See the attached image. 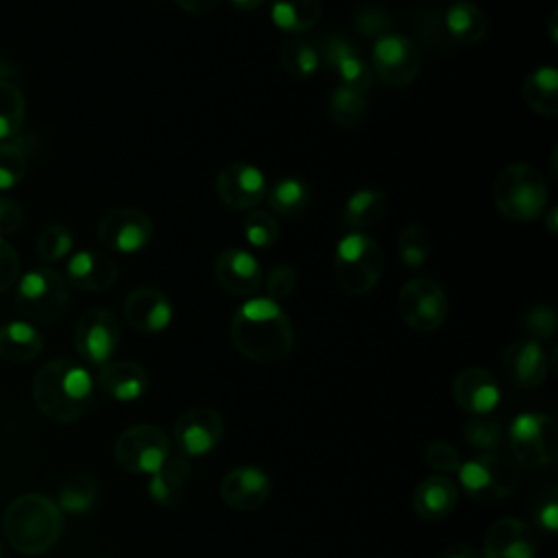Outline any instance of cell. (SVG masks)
Returning <instances> with one entry per match:
<instances>
[{
	"mask_svg": "<svg viewBox=\"0 0 558 558\" xmlns=\"http://www.w3.org/2000/svg\"><path fill=\"white\" fill-rule=\"evenodd\" d=\"M525 327L530 331V338L534 340H549L556 336V329H558V314H556V307L547 301L543 303H536L527 310L525 314Z\"/></svg>",
	"mask_w": 558,
	"mask_h": 558,
	"instance_id": "obj_42",
	"label": "cell"
},
{
	"mask_svg": "<svg viewBox=\"0 0 558 558\" xmlns=\"http://www.w3.org/2000/svg\"><path fill=\"white\" fill-rule=\"evenodd\" d=\"M486 26H488L486 15L477 4H473L469 0H458L447 7L445 28H447L449 37L453 41H458L460 46L477 44L484 37Z\"/></svg>",
	"mask_w": 558,
	"mask_h": 558,
	"instance_id": "obj_29",
	"label": "cell"
},
{
	"mask_svg": "<svg viewBox=\"0 0 558 558\" xmlns=\"http://www.w3.org/2000/svg\"><path fill=\"white\" fill-rule=\"evenodd\" d=\"M371 70L390 87L410 85L421 70L416 44L401 33L379 35L371 50Z\"/></svg>",
	"mask_w": 558,
	"mask_h": 558,
	"instance_id": "obj_11",
	"label": "cell"
},
{
	"mask_svg": "<svg viewBox=\"0 0 558 558\" xmlns=\"http://www.w3.org/2000/svg\"><path fill=\"white\" fill-rule=\"evenodd\" d=\"M264 286H266L268 299L279 303L281 299L290 296L292 290L296 288V270L290 264H275L266 275Z\"/></svg>",
	"mask_w": 558,
	"mask_h": 558,
	"instance_id": "obj_44",
	"label": "cell"
},
{
	"mask_svg": "<svg viewBox=\"0 0 558 558\" xmlns=\"http://www.w3.org/2000/svg\"><path fill=\"white\" fill-rule=\"evenodd\" d=\"M425 462L432 471L440 473V475H449V473H458L460 464H462V458H460V451L451 445V442H445V440H434L425 447Z\"/></svg>",
	"mask_w": 558,
	"mask_h": 558,
	"instance_id": "obj_43",
	"label": "cell"
},
{
	"mask_svg": "<svg viewBox=\"0 0 558 558\" xmlns=\"http://www.w3.org/2000/svg\"><path fill=\"white\" fill-rule=\"evenodd\" d=\"M2 532L17 554L41 556L63 534V510L46 495H20L4 510Z\"/></svg>",
	"mask_w": 558,
	"mask_h": 558,
	"instance_id": "obj_3",
	"label": "cell"
},
{
	"mask_svg": "<svg viewBox=\"0 0 558 558\" xmlns=\"http://www.w3.org/2000/svg\"><path fill=\"white\" fill-rule=\"evenodd\" d=\"M124 318L140 333H161L172 320L170 299L153 286L133 288L124 299Z\"/></svg>",
	"mask_w": 558,
	"mask_h": 558,
	"instance_id": "obj_21",
	"label": "cell"
},
{
	"mask_svg": "<svg viewBox=\"0 0 558 558\" xmlns=\"http://www.w3.org/2000/svg\"><path fill=\"white\" fill-rule=\"evenodd\" d=\"M231 4L240 11H253L257 9L259 4H264V0H231Z\"/></svg>",
	"mask_w": 558,
	"mask_h": 558,
	"instance_id": "obj_52",
	"label": "cell"
},
{
	"mask_svg": "<svg viewBox=\"0 0 558 558\" xmlns=\"http://www.w3.org/2000/svg\"><path fill=\"white\" fill-rule=\"evenodd\" d=\"M225 434V421L214 408H190L185 410L172 427L177 451L192 458H203L211 453Z\"/></svg>",
	"mask_w": 558,
	"mask_h": 558,
	"instance_id": "obj_13",
	"label": "cell"
},
{
	"mask_svg": "<svg viewBox=\"0 0 558 558\" xmlns=\"http://www.w3.org/2000/svg\"><path fill=\"white\" fill-rule=\"evenodd\" d=\"M512 460L527 469H541L558 456V427L545 412H521L508 427Z\"/></svg>",
	"mask_w": 558,
	"mask_h": 558,
	"instance_id": "obj_8",
	"label": "cell"
},
{
	"mask_svg": "<svg viewBox=\"0 0 558 558\" xmlns=\"http://www.w3.org/2000/svg\"><path fill=\"white\" fill-rule=\"evenodd\" d=\"M74 344L78 355L92 366L111 362L120 344V323L113 312L105 307H92L83 312L74 329Z\"/></svg>",
	"mask_w": 558,
	"mask_h": 558,
	"instance_id": "obj_12",
	"label": "cell"
},
{
	"mask_svg": "<svg viewBox=\"0 0 558 558\" xmlns=\"http://www.w3.org/2000/svg\"><path fill=\"white\" fill-rule=\"evenodd\" d=\"M357 26H360V31L362 33H366V35H384L388 28H390V15L386 13V11H381V9H362L360 13H357Z\"/></svg>",
	"mask_w": 558,
	"mask_h": 558,
	"instance_id": "obj_47",
	"label": "cell"
},
{
	"mask_svg": "<svg viewBox=\"0 0 558 558\" xmlns=\"http://www.w3.org/2000/svg\"><path fill=\"white\" fill-rule=\"evenodd\" d=\"M279 63L292 78L307 81L320 68V54L314 44L305 39H290L279 50Z\"/></svg>",
	"mask_w": 558,
	"mask_h": 558,
	"instance_id": "obj_35",
	"label": "cell"
},
{
	"mask_svg": "<svg viewBox=\"0 0 558 558\" xmlns=\"http://www.w3.org/2000/svg\"><path fill=\"white\" fill-rule=\"evenodd\" d=\"M320 17V0H272L270 20L279 31L307 33Z\"/></svg>",
	"mask_w": 558,
	"mask_h": 558,
	"instance_id": "obj_31",
	"label": "cell"
},
{
	"mask_svg": "<svg viewBox=\"0 0 558 558\" xmlns=\"http://www.w3.org/2000/svg\"><path fill=\"white\" fill-rule=\"evenodd\" d=\"M214 275L220 288L233 296H253L262 281V264L244 248H225L214 262Z\"/></svg>",
	"mask_w": 558,
	"mask_h": 558,
	"instance_id": "obj_20",
	"label": "cell"
},
{
	"mask_svg": "<svg viewBox=\"0 0 558 558\" xmlns=\"http://www.w3.org/2000/svg\"><path fill=\"white\" fill-rule=\"evenodd\" d=\"M266 196H268L270 209L283 218H296L310 205V187L296 177H286L275 181L272 187L266 192Z\"/></svg>",
	"mask_w": 558,
	"mask_h": 558,
	"instance_id": "obj_34",
	"label": "cell"
},
{
	"mask_svg": "<svg viewBox=\"0 0 558 558\" xmlns=\"http://www.w3.org/2000/svg\"><path fill=\"white\" fill-rule=\"evenodd\" d=\"M549 35H551V41L556 44V11L549 15Z\"/></svg>",
	"mask_w": 558,
	"mask_h": 558,
	"instance_id": "obj_53",
	"label": "cell"
},
{
	"mask_svg": "<svg viewBox=\"0 0 558 558\" xmlns=\"http://www.w3.org/2000/svg\"><path fill=\"white\" fill-rule=\"evenodd\" d=\"M26 174V155L17 144L0 142V190L15 187Z\"/></svg>",
	"mask_w": 558,
	"mask_h": 558,
	"instance_id": "obj_41",
	"label": "cell"
},
{
	"mask_svg": "<svg viewBox=\"0 0 558 558\" xmlns=\"http://www.w3.org/2000/svg\"><path fill=\"white\" fill-rule=\"evenodd\" d=\"M440 558H482V554L466 543H456V545L447 547Z\"/></svg>",
	"mask_w": 558,
	"mask_h": 558,
	"instance_id": "obj_50",
	"label": "cell"
},
{
	"mask_svg": "<svg viewBox=\"0 0 558 558\" xmlns=\"http://www.w3.org/2000/svg\"><path fill=\"white\" fill-rule=\"evenodd\" d=\"M72 246H74L72 233L61 222H52V225L44 227L39 238H37V255L44 262H59V259H63L72 251Z\"/></svg>",
	"mask_w": 558,
	"mask_h": 558,
	"instance_id": "obj_40",
	"label": "cell"
},
{
	"mask_svg": "<svg viewBox=\"0 0 558 558\" xmlns=\"http://www.w3.org/2000/svg\"><path fill=\"white\" fill-rule=\"evenodd\" d=\"M244 235L251 246L268 248L279 240V222L270 211L255 209L244 218Z\"/></svg>",
	"mask_w": 558,
	"mask_h": 558,
	"instance_id": "obj_39",
	"label": "cell"
},
{
	"mask_svg": "<svg viewBox=\"0 0 558 558\" xmlns=\"http://www.w3.org/2000/svg\"><path fill=\"white\" fill-rule=\"evenodd\" d=\"M68 283L87 290V292H102L109 290L118 279L116 262L98 251H76L65 266Z\"/></svg>",
	"mask_w": 558,
	"mask_h": 558,
	"instance_id": "obj_23",
	"label": "cell"
},
{
	"mask_svg": "<svg viewBox=\"0 0 558 558\" xmlns=\"http://www.w3.org/2000/svg\"><path fill=\"white\" fill-rule=\"evenodd\" d=\"M33 401L52 423H74L92 408L94 377L81 362L54 357L35 373Z\"/></svg>",
	"mask_w": 558,
	"mask_h": 558,
	"instance_id": "obj_2",
	"label": "cell"
},
{
	"mask_svg": "<svg viewBox=\"0 0 558 558\" xmlns=\"http://www.w3.org/2000/svg\"><path fill=\"white\" fill-rule=\"evenodd\" d=\"M218 2L220 0H174V4H179L187 13H207V11L216 9Z\"/></svg>",
	"mask_w": 558,
	"mask_h": 558,
	"instance_id": "obj_49",
	"label": "cell"
},
{
	"mask_svg": "<svg viewBox=\"0 0 558 558\" xmlns=\"http://www.w3.org/2000/svg\"><path fill=\"white\" fill-rule=\"evenodd\" d=\"M399 314L414 331L429 333L440 329L447 320L449 299L438 281L414 277L399 292Z\"/></svg>",
	"mask_w": 558,
	"mask_h": 558,
	"instance_id": "obj_10",
	"label": "cell"
},
{
	"mask_svg": "<svg viewBox=\"0 0 558 558\" xmlns=\"http://www.w3.org/2000/svg\"><path fill=\"white\" fill-rule=\"evenodd\" d=\"M527 107L545 118L558 116V70L554 65H543L530 72L521 87Z\"/></svg>",
	"mask_w": 558,
	"mask_h": 558,
	"instance_id": "obj_28",
	"label": "cell"
},
{
	"mask_svg": "<svg viewBox=\"0 0 558 558\" xmlns=\"http://www.w3.org/2000/svg\"><path fill=\"white\" fill-rule=\"evenodd\" d=\"M22 207L20 203H15L13 198H7V196H0V235H11L20 229L22 225Z\"/></svg>",
	"mask_w": 558,
	"mask_h": 558,
	"instance_id": "obj_48",
	"label": "cell"
},
{
	"mask_svg": "<svg viewBox=\"0 0 558 558\" xmlns=\"http://www.w3.org/2000/svg\"><path fill=\"white\" fill-rule=\"evenodd\" d=\"M397 253L405 268L418 270L429 257V235L421 225H408L397 238Z\"/></svg>",
	"mask_w": 558,
	"mask_h": 558,
	"instance_id": "obj_37",
	"label": "cell"
},
{
	"mask_svg": "<svg viewBox=\"0 0 558 558\" xmlns=\"http://www.w3.org/2000/svg\"><path fill=\"white\" fill-rule=\"evenodd\" d=\"M458 504V484L447 475L434 473L421 480L412 493V510L418 519L436 523L453 512Z\"/></svg>",
	"mask_w": 558,
	"mask_h": 558,
	"instance_id": "obj_24",
	"label": "cell"
},
{
	"mask_svg": "<svg viewBox=\"0 0 558 558\" xmlns=\"http://www.w3.org/2000/svg\"><path fill=\"white\" fill-rule=\"evenodd\" d=\"M272 490L268 473L253 464H240L229 469L218 486L220 499L227 508L238 512H253L262 508Z\"/></svg>",
	"mask_w": 558,
	"mask_h": 558,
	"instance_id": "obj_15",
	"label": "cell"
},
{
	"mask_svg": "<svg viewBox=\"0 0 558 558\" xmlns=\"http://www.w3.org/2000/svg\"><path fill=\"white\" fill-rule=\"evenodd\" d=\"M451 397L469 416L490 414L501 399V388L495 375L482 366L462 368L451 381Z\"/></svg>",
	"mask_w": 558,
	"mask_h": 558,
	"instance_id": "obj_18",
	"label": "cell"
},
{
	"mask_svg": "<svg viewBox=\"0 0 558 558\" xmlns=\"http://www.w3.org/2000/svg\"><path fill=\"white\" fill-rule=\"evenodd\" d=\"M368 109V100H366V92L355 89V87H347V85H336L329 92V100H327V111L333 124H338L340 129H353L357 126Z\"/></svg>",
	"mask_w": 558,
	"mask_h": 558,
	"instance_id": "obj_33",
	"label": "cell"
},
{
	"mask_svg": "<svg viewBox=\"0 0 558 558\" xmlns=\"http://www.w3.org/2000/svg\"><path fill=\"white\" fill-rule=\"evenodd\" d=\"M15 303L26 318L35 323H54L70 305V283L52 268H33L20 277Z\"/></svg>",
	"mask_w": 558,
	"mask_h": 558,
	"instance_id": "obj_7",
	"label": "cell"
},
{
	"mask_svg": "<svg viewBox=\"0 0 558 558\" xmlns=\"http://www.w3.org/2000/svg\"><path fill=\"white\" fill-rule=\"evenodd\" d=\"M0 558H2V547H0Z\"/></svg>",
	"mask_w": 558,
	"mask_h": 558,
	"instance_id": "obj_54",
	"label": "cell"
},
{
	"mask_svg": "<svg viewBox=\"0 0 558 558\" xmlns=\"http://www.w3.org/2000/svg\"><path fill=\"white\" fill-rule=\"evenodd\" d=\"M44 349L41 333L26 320L0 325V360L13 364L33 362Z\"/></svg>",
	"mask_w": 558,
	"mask_h": 558,
	"instance_id": "obj_27",
	"label": "cell"
},
{
	"mask_svg": "<svg viewBox=\"0 0 558 558\" xmlns=\"http://www.w3.org/2000/svg\"><path fill=\"white\" fill-rule=\"evenodd\" d=\"M545 216V225H547V231L554 235L556 231H558V227H556V216H558V207L556 205H551L549 209H547V214H543Z\"/></svg>",
	"mask_w": 558,
	"mask_h": 558,
	"instance_id": "obj_51",
	"label": "cell"
},
{
	"mask_svg": "<svg viewBox=\"0 0 558 558\" xmlns=\"http://www.w3.org/2000/svg\"><path fill=\"white\" fill-rule=\"evenodd\" d=\"M235 349L259 364L286 360L294 347V329L281 305L268 296L244 301L231 318Z\"/></svg>",
	"mask_w": 558,
	"mask_h": 558,
	"instance_id": "obj_1",
	"label": "cell"
},
{
	"mask_svg": "<svg viewBox=\"0 0 558 558\" xmlns=\"http://www.w3.org/2000/svg\"><path fill=\"white\" fill-rule=\"evenodd\" d=\"M20 277V255L7 238L0 235V294L9 290Z\"/></svg>",
	"mask_w": 558,
	"mask_h": 558,
	"instance_id": "obj_46",
	"label": "cell"
},
{
	"mask_svg": "<svg viewBox=\"0 0 558 558\" xmlns=\"http://www.w3.org/2000/svg\"><path fill=\"white\" fill-rule=\"evenodd\" d=\"M462 436L466 445L475 447L477 451H495L504 438V427L490 414H480V416H471L464 423Z\"/></svg>",
	"mask_w": 558,
	"mask_h": 558,
	"instance_id": "obj_38",
	"label": "cell"
},
{
	"mask_svg": "<svg viewBox=\"0 0 558 558\" xmlns=\"http://www.w3.org/2000/svg\"><path fill=\"white\" fill-rule=\"evenodd\" d=\"M384 272V253L379 244L360 231L344 235L333 255V275L349 294H368Z\"/></svg>",
	"mask_w": 558,
	"mask_h": 558,
	"instance_id": "obj_5",
	"label": "cell"
},
{
	"mask_svg": "<svg viewBox=\"0 0 558 558\" xmlns=\"http://www.w3.org/2000/svg\"><path fill=\"white\" fill-rule=\"evenodd\" d=\"M456 475L471 499L499 501L514 493L519 484V464L499 451H482L462 460Z\"/></svg>",
	"mask_w": 558,
	"mask_h": 558,
	"instance_id": "obj_6",
	"label": "cell"
},
{
	"mask_svg": "<svg viewBox=\"0 0 558 558\" xmlns=\"http://www.w3.org/2000/svg\"><path fill=\"white\" fill-rule=\"evenodd\" d=\"M98 482L92 473H70L57 490V506L70 514H87L98 504Z\"/></svg>",
	"mask_w": 558,
	"mask_h": 558,
	"instance_id": "obj_30",
	"label": "cell"
},
{
	"mask_svg": "<svg viewBox=\"0 0 558 558\" xmlns=\"http://www.w3.org/2000/svg\"><path fill=\"white\" fill-rule=\"evenodd\" d=\"M192 475V462L179 451H170L163 464L148 475V497L159 508H174Z\"/></svg>",
	"mask_w": 558,
	"mask_h": 558,
	"instance_id": "obj_26",
	"label": "cell"
},
{
	"mask_svg": "<svg viewBox=\"0 0 558 558\" xmlns=\"http://www.w3.org/2000/svg\"><path fill=\"white\" fill-rule=\"evenodd\" d=\"M388 211V196L379 190H357L344 205V222L353 231H364L377 225Z\"/></svg>",
	"mask_w": 558,
	"mask_h": 558,
	"instance_id": "obj_32",
	"label": "cell"
},
{
	"mask_svg": "<svg viewBox=\"0 0 558 558\" xmlns=\"http://www.w3.org/2000/svg\"><path fill=\"white\" fill-rule=\"evenodd\" d=\"M216 194L231 209H253L266 196V177L253 163L233 161L218 172Z\"/></svg>",
	"mask_w": 558,
	"mask_h": 558,
	"instance_id": "obj_17",
	"label": "cell"
},
{
	"mask_svg": "<svg viewBox=\"0 0 558 558\" xmlns=\"http://www.w3.org/2000/svg\"><path fill=\"white\" fill-rule=\"evenodd\" d=\"M536 551L534 530L517 517H501L486 530L480 554L482 558H536Z\"/></svg>",
	"mask_w": 558,
	"mask_h": 558,
	"instance_id": "obj_19",
	"label": "cell"
},
{
	"mask_svg": "<svg viewBox=\"0 0 558 558\" xmlns=\"http://www.w3.org/2000/svg\"><path fill=\"white\" fill-rule=\"evenodd\" d=\"M100 390L116 401L131 403L148 390V371L131 360H116L100 366L96 377Z\"/></svg>",
	"mask_w": 558,
	"mask_h": 558,
	"instance_id": "obj_25",
	"label": "cell"
},
{
	"mask_svg": "<svg viewBox=\"0 0 558 558\" xmlns=\"http://www.w3.org/2000/svg\"><path fill=\"white\" fill-rule=\"evenodd\" d=\"M534 521L547 532L558 530V493H556L554 486H549L538 497V501L534 506Z\"/></svg>",
	"mask_w": 558,
	"mask_h": 558,
	"instance_id": "obj_45",
	"label": "cell"
},
{
	"mask_svg": "<svg viewBox=\"0 0 558 558\" xmlns=\"http://www.w3.org/2000/svg\"><path fill=\"white\" fill-rule=\"evenodd\" d=\"M506 377L517 388H538L549 371V360L543 344L534 338H517L504 351Z\"/></svg>",
	"mask_w": 558,
	"mask_h": 558,
	"instance_id": "obj_22",
	"label": "cell"
},
{
	"mask_svg": "<svg viewBox=\"0 0 558 558\" xmlns=\"http://www.w3.org/2000/svg\"><path fill=\"white\" fill-rule=\"evenodd\" d=\"M153 238V220L137 207H116L98 222V240L116 253H137Z\"/></svg>",
	"mask_w": 558,
	"mask_h": 558,
	"instance_id": "obj_14",
	"label": "cell"
},
{
	"mask_svg": "<svg viewBox=\"0 0 558 558\" xmlns=\"http://www.w3.org/2000/svg\"><path fill=\"white\" fill-rule=\"evenodd\" d=\"M170 451L172 447L168 434L153 423H137L126 427L113 445L116 464L131 475L155 473Z\"/></svg>",
	"mask_w": 558,
	"mask_h": 558,
	"instance_id": "obj_9",
	"label": "cell"
},
{
	"mask_svg": "<svg viewBox=\"0 0 558 558\" xmlns=\"http://www.w3.org/2000/svg\"><path fill=\"white\" fill-rule=\"evenodd\" d=\"M316 50L320 54V65H327L340 78V85L362 92L371 89L373 70L347 37L327 33L320 37Z\"/></svg>",
	"mask_w": 558,
	"mask_h": 558,
	"instance_id": "obj_16",
	"label": "cell"
},
{
	"mask_svg": "<svg viewBox=\"0 0 558 558\" xmlns=\"http://www.w3.org/2000/svg\"><path fill=\"white\" fill-rule=\"evenodd\" d=\"M24 113L26 100L22 89L13 81L0 76V142L11 140L20 131Z\"/></svg>",
	"mask_w": 558,
	"mask_h": 558,
	"instance_id": "obj_36",
	"label": "cell"
},
{
	"mask_svg": "<svg viewBox=\"0 0 558 558\" xmlns=\"http://www.w3.org/2000/svg\"><path fill=\"white\" fill-rule=\"evenodd\" d=\"M495 205L508 220L532 222L547 209V185L541 172L530 163L506 166L493 187Z\"/></svg>",
	"mask_w": 558,
	"mask_h": 558,
	"instance_id": "obj_4",
	"label": "cell"
}]
</instances>
